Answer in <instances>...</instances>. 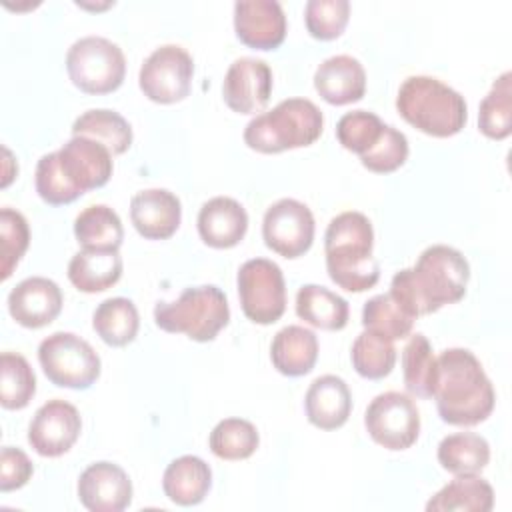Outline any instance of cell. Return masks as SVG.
Here are the masks:
<instances>
[{"label": "cell", "instance_id": "25", "mask_svg": "<svg viewBox=\"0 0 512 512\" xmlns=\"http://www.w3.org/2000/svg\"><path fill=\"white\" fill-rule=\"evenodd\" d=\"M122 276L118 250H78L68 262V280L80 292L94 294L112 288Z\"/></svg>", "mask_w": 512, "mask_h": 512}, {"label": "cell", "instance_id": "11", "mask_svg": "<svg viewBox=\"0 0 512 512\" xmlns=\"http://www.w3.org/2000/svg\"><path fill=\"white\" fill-rule=\"evenodd\" d=\"M194 60L186 48L164 44L142 64L138 84L144 96L158 104H174L190 94Z\"/></svg>", "mask_w": 512, "mask_h": 512}, {"label": "cell", "instance_id": "7", "mask_svg": "<svg viewBox=\"0 0 512 512\" xmlns=\"http://www.w3.org/2000/svg\"><path fill=\"white\" fill-rule=\"evenodd\" d=\"M66 70L86 94H108L120 88L126 74L122 48L102 36L78 38L66 52Z\"/></svg>", "mask_w": 512, "mask_h": 512}, {"label": "cell", "instance_id": "43", "mask_svg": "<svg viewBox=\"0 0 512 512\" xmlns=\"http://www.w3.org/2000/svg\"><path fill=\"white\" fill-rule=\"evenodd\" d=\"M34 466L26 452L14 446H4L0 452V490L10 492L22 488L32 478Z\"/></svg>", "mask_w": 512, "mask_h": 512}, {"label": "cell", "instance_id": "19", "mask_svg": "<svg viewBox=\"0 0 512 512\" xmlns=\"http://www.w3.org/2000/svg\"><path fill=\"white\" fill-rule=\"evenodd\" d=\"M130 220L146 240H164L178 230L182 204L166 188L140 190L130 200Z\"/></svg>", "mask_w": 512, "mask_h": 512}, {"label": "cell", "instance_id": "3", "mask_svg": "<svg viewBox=\"0 0 512 512\" xmlns=\"http://www.w3.org/2000/svg\"><path fill=\"white\" fill-rule=\"evenodd\" d=\"M374 230L362 212L334 216L324 234L326 270L330 280L348 292H364L380 278V266L372 256Z\"/></svg>", "mask_w": 512, "mask_h": 512}, {"label": "cell", "instance_id": "37", "mask_svg": "<svg viewBox=\"0 0 512 512\" xmlns=\"http://www.w3.org/2000/svg\"><path fill=\"white\" fill-rule=\"evenodd\" d=\"M414 320L392 296L388 294H376L372 296L364 308H362V324L364 328L388 338V340H400L410 336Z\"/></svg>", "mask_w": 512, "mask_h": 512}, {"label": "cell", "instance_id": "16", "mask_svg": "<svg viewBox=\"0 0 512 512\" xmlns=\"http://www.w3.org/2000/svg\"><path fill=\"white\" fill-rule=\"evenodd\" d=\"M78 500L90 512H122L132 502V480L114 462H94L78 478Z\"/></svg>", "mask_w": 512, "mask_h": 512}, {"label": "cell", "instance_id": "17", "mask_svg": "<svg viewBox=\"0 0 512 512\" xmlns=\"http://www.w3.org/2000/svg\"><path fill=\"white\" fill-rule=\"evenodd\" d=\"M234 30L242 44L274 50L284 42L286 16L276 0H240L234 4Z\"/></svg>", "mask_w": 512, "mask_h": 512}, {"label": "cell", "instance_id": "24", "mask_svg": "<svg viewBox=\"0 0 512 512\" xmlns=\"http://www.w3.org/2000/svg\"><path fill=\"white\" fill-rule=\"evenodd\" d=\"M270 360L284 376H304L318 360V338L312 330L290 324L276 332L270 346Z\"/></svg>", "mask_w": 512, "mask_h": 512}, {"label": "cell", "instance_id": "14", "mask_svg": "<svg viewBox=\"0 0 512 512\" xmlns=\"http://www.w3.org/2000/svg\"><path fill=\"white\" fill-rule=\"evenodd\" d=\"M56 154L60 170L80 196L102 188L112 176V152L92 138L72 136Z\"/></svg>", "mask_w": 512, "mask_h": 512}, {"label": "cell", "instance_id": "15", "mask_svg": "<svg viewBox=\"0 0 512 512\" xmlns=\"http://www.w3.org/2000/svg\"><path fill=\"white\" fill-rule=\"evenodd\" d=\"M272 94V70L270 66L252 56L236 58L222 82V96L230 110L238 114L260 112Z\"/></svg>", "mask_w": 512, "mask_h": 512}, {"label": "cell", "instance_id": "22", "mask_svg": "<svg viewBox=\"0 0 512 512\" xmlns=\"http://www.w3.org/2000/svg\"><path fill=\"white\" fill-rule=\"evenodd\" d=\"M248 230V214L240 202L228 196H214L198 212V234L212 248L236 246Z\"/></svg>", "mask_w": 512, "mask_h": 512}, {"label": "cell", "instance_id": "18", "mask_svg": "<svg viewBox=\"0 0 512 512\" xmlns=\"http://www.w3.org/2000/svg\"><path fill=\"white\" fill-rule=\"evenodd\" d=\"M62 302V290L54 280L30 276L10 290L8 312L24 328H42L56 320Z\"/></svg>", "mask_w": 512, "mask_h": 512}, {"label": "cell", "instance_id": "39", "mask_svg": "<svg viewBox=\"0 0 512 512\" xmlns=\"http://www.w3.org/2000/svg\"><path fill=\"white\" fill-rule=\"evenodd\" d=\"M382 130L384 122L374 112L352 110L338 120L336 138L346 150L362 156L378 142Z\"/></svg>", "mask_w": 512, "mask_h": 512}, {"label": "cell", "instance_id": "30", "mask_svg": "<svg viewBox=\"0 0 512 512\" xmlns=\"http://www.w3.org/2000/svg\"><path fill=\"white\" fill-rule=\"evenodd\" d=\"M72 136H86L104 144L112 156L124 154L132 146V128L114 110L96 108L80 114L72 124Z\"/></svg>", "mask_w": 512, "mask_h": 512}, {"label": "cell", "instance_id": "27", "mask_svg": "<svg viewBox=\"0 0 512 512\" xmlns=\"http://www.w3.org/2000/svg\"><path fill=\"white\" fill-rule=\"evenodd\" d=\"M296 314L314 328L342 330L348 322L350 308L336 292L318 284H304L296 294Z\"/></svg>", "mask_w": 512, "mask_h": 512}, {"label": "cell", "instance_id": "31", "mask_svg": "<svg viewBox=\"0 0 512 512\" xmlns=\"http://www.w3.org/2000/svg\"><path fill=\"white\" fill-rule=\"evenodd\" d=\"M140 318L132 300L116 296L100 302L92 314V328L114 348L130 344L138 334Z\"/></svg>", "mask_w": 512, "mask_h": 512}, {"label": "cell", "instance_id": "21", "mask_svg": "<svg viewBox=\"0 0 512 512\" xmlns=\"http://www.w3.org/2000/svg\"><path fill=\"white\" fill-rule=\"evenodd\" d=\"M304 410L308 422L316 428H340L352 412V394L348 384L336 374L318 376L306 390Z\"/></svg>", "mask_w": 512, "mask_h": 512}, {"label": "cell", "instance_id": "9", "mask_svg": "<svg viewBox=\"0 0 512 512\" xmlns=\"http://www.w3.org/2000/svg\"><path fill=\"white\" fill-rule=\"evenodd\" d=\"M242 312L256 324H272L286 310V282L280 266L268 258L246 260L238 270Z\"/></svg>", "mask_w": 512, "mask_h": 512}, {"label": "cell", "instance_id": "35", "mask_svg": "<svg viewBox=\"0 0 512 512\" xmlns=\"http://www.w3.org/2000/svg\"><path fill=\"white\" fill-rule=\"evenodd\" d=\"M510 72L498 76L490 92L480 102L478 128L492 140H504L512 132V86Z\"/></svg>", "mask_w": 512, "mask_h": 512}, {"label": "cell", "instance_id": "1", "mask_svg": "<svg viewBox=\"0 0 512 512\" xmlns=\"http://www.w3.org/2000/svg\"><path fill=\"white\" fill-rule=\"evenodd\" d=\"M470 266L464 254L446 244L422 250L412 268H402L392 276L390 296L412 316L438 312L466 294Z\"/></svg>", "mask_w": 512, "mask_h": 512}, {"label": "cell", "instance_id": "32", "mask_svg": "<svg viewBox=\"0 0 512 512\" xmlns=\"http://www.w3.org/2000/svg\"><path fill=\"white\" fill-rule=\"evenodd\" d=\"M402 378L412 396L432 398L436 384V356L422 332L412 334L402 350Z\"/></svg>", "mask_w": 512, "mask_h": 512}, {"label": "cell", "instance_id": "29", "mask_svg": "<svg viewBox=\"0 0 512 512\" xmlns=\"http://www.w3.org/2000/svg\"><path fill=\"white\" fill-rule=\"evenodd\" d=\"M74 236L82 248L118 250L124 240V228L110 206L92 204L76 216Z\"/></svg>", "mask_w": 512, "mask_h": 512}, {"label": "cell", "instance_id": "23", "mask_svg": "<svg viewBox=\"0 0 512 512\" xmlns=\"http://www.w3.org/2000/svg\"><path fill=\"white\" fill-rule=\"evenodd\" d=\"M212 486L210 466L192 454L172 460L162 476V490L178 506L200 504Z\"/></svg>", "mask_w": 512, "mask_h": 512}, {"label": "cell", "instance_id": "38", "mask_svg": "<svg viewBox=\"0 0 512 512\" xmlns=\"http://www.w3.org/2000/svg\"><path fill=\"white\" fill-rule=\"evenodd\" d=\"M30 244L26 218L14 208L0 210V278L8 280Z\"/></svg>", "mask_w": 512, "mask_h": 512}, {"label": "cell", "instance_id": "28", "mask_svg": "<svg viewBox=\"0 0 512 512\" xmlns=\"http://www.w3.org/2000/svg\"><path fill=\"white\" fill-rule=\"evenodd\" d=\"M438 462L454 476L478 474L488 466L490 444L474 432H456L444 436L438 444Z\"/></svg>", "mask_w": 512, "mask_h": 512}, {"label": "cell", "instance_id": "4", "mask_svg": "<svg viewBox=\"0 0 512 512\" xmlns=\"http://www.w3.org/2000/svg\"><path fill=\"white\" fill-rule=\"evenodd\" d=\"M398 114L436 138L458 134L468 120L464 96L432 76H408L396 96Z\"/></svg>", "mask_w": 512, "mask_h": 512}, {"label": "cell", "instance_id": "13", "mask_svg": "<svg viewBox=\"0 0 512 512\" xmlns=\"http://www.w3.org/2000/svg\"><path fill=\"white\" fill-rule=\"evenodd\" d=\"M80 430L82 418L76 406L54 398L36 410L28 426V442L40 456L56 458L74 446Z\"/></svg>", "mask_w": 512, "mask_h": 512}, {"label": "cell", "instance_id": "41", "mask_svg": "<svg viewBox=\"0 0 512 512\" xmlns=\"http://www.w3.org/2000/svg\"><path fill=\"white\" fill-rule=\"evenodd\" d=\"M408 158V138L404 132L396 130L390 124H384V130L378 138V142L360 156V162L364 168L376 174H388L398 170Z\"/></svg>", "mask_w": 512, "mask_h": 512}, {"label": "cell", "instance_id": "26", "mask_svg": "<svg viewBox=\"0 0 512 512\" xmlns=\"http://www.w3.org/2000/svg\"><path fill=\"white\" fill-rule=\"evenodd\" d=\"M494 506L492 486L476 476H456L442 490H438L426 504L428 512H490Z\"/></svg>", "mask_w": 512, "mask_h": 512}, {"label": "cell", "instance_id": "36", "mask_svg": "<svg viewBox=\"0 0 512 512\" xmlns=\"http://www.w3.org/2000/svg\"><path fill=\"white\" fill-rule=\"evenodd\" d=\"M258 430L244 418H224L210 432V450L222 460H244L258 448Z\"/></svg>", "mask_w": 512, "mask_h": 512}, {"label": "cell", "instance_id": "2", "mask_svg": "<svg viewBox=\"0 0 512 512\" xmlns=\"http://www.w3.org/2000/svg\"><path fill=\"white\" fill-rule=\"evenodd\" d=\"M432 398L438 414L452 426L484 422L496 404V394L480 360L466 348H446L436 358Z\"/></svg>", "mask_w": 512, "mask_h": 512}, {"label": "cell", "instance_id": "20", "mask_svg": "<svg viewBox=\"0 0 512 512\" xmlns=\"http://www.w3.org/2000/svg\"><path fill=\"white\" fill-rule=\"evenodd\" d=\"M316 92L334 106L358 102L366 92V72L358 58L336 54L326 58L314 72Z\"/></svg>", "mask_w": 512, "mask_h": 512}, {"label": "cell", "instance_id": "10", "mask_svg": "<svg viewBox=\"0 0 512 512\" xmlns=\"http://www.w3.org/2000/svg\"><path fill=\"white\" fill-rule=\"evenodd\" d=\"M364 426L386 450H406L418 440L420 412L408 394L390 390L372 398L364 412Z\"/></svg>", "mask_w": 512, "mask_h": 512}, {"label": "cell", "instance_id": "34", "mask_svg": "<svg viewBox=\"0 0 512 512\" xmlns=\"http://www.w3.org/2000/svg\"><path fill=\"white\" fill-rule=\"evenodd\" d=\"M36 394V376L28 360L18 352L0 356V404L6 410H20Z\"/></svg>", "mask_w": 512, "mask_h": 512}, {"label": "cell", "instance_id": "5", "mask_svg": "<svg viewBox=\"0 0 512 512\" xmlns=\"http://www.w3.org/2000/svg\"><path fill=\"white\" fill-rule=\"evenodd\" d=\"M324 128L320 108L308 98H288L258 114L244 128V142L262 154L314 144Z\"/></svg>", "mask_w": 512, "mask_h": 512}, {"label": "cell", "instance_id": "6", "mask_svg": "<svg viewBox=\"0 0 512 512\" xmlns=\"http://www.w3.org/2000/svg\"><path fill=\"white\" fill-rule=\"evenodd\" d=\"M226 294L212 284L186 288L174 302L154 306V322L164 332L186 334L196 342H210L228 324Z\"/></svg>", "mask_w": 512, "mask_h": 512}, {"label": "cell", "instance_id": "8", "mask_svg": "<svg viewBox=\"0 0 512 512\" xmlns=\"http://www.w3.org/2000/svg\"><path fill=\"white\" fill-rule=\"evenodd\" d=\"M38 360L46 378L60 388L86 390L100 376V356L72 332L46 336L38 346Z\"/></svg>", "mask_w": 512, "mask_h": 512}, {"label": "cell", "instance_id": "33", "mask_svg": "<svg viewBox=\"0 0 512 512\" xmlns=\"http://www.w3.org/2000/svg\"><path fill=\"white\" fill-rule=\"evenodd\" d=\"M354 370L368 380H380L388 376L396 364V348L392 340L364 328L350 350Z\"/></svg>", "mask_w": 512, "mask_h": 512}, {"label": "cell", "instance_id": "42", "mask_svg": "<svg viewBox=\"0 0 512 512\" xmlns=\"http://www.w3.org/2000/svg\"><path fill=\"white\" fill-rule=\"evenodd\" d=\"M34 184H36L38 196L50 206L70 204L76 198H80V194L70 186L64 172L60 170L56 152H48L38 160Z\"/></svg>", "mask_w": 512, "mask_h": 512}, {"label": "cell", "instance_id": "12", "mask_svg": "<svg viewBox=\"0 0 512 512\" xmlns=\"http://www.w3.org/2000/svg\"><path fill=\"white\" fill-rule=\"evenodd\" d=\"M314 228V216L304 202L282 198L264 212L262 238L276 254L298 258L310 250Z\"/></svg>", "mask_w": 512, "mask_h": 512}, {"label": "cell", "instance_id": "40", "mask_svg": "<svg viewBox=\"0 0 512 512\" xmlns=\"http://www.w3.org/2000/svg\"><path fill=\"white\" fill-rule=\"evenodd\" d=\"M350 18L348 0H308L304 6V20L310 36L316 40L338 38Z\"/></svg>", "mask_w": 512, "mask_h": 512}]
</instances>
